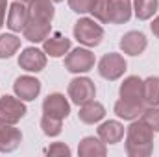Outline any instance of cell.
Segmentation results:
<instances>
[{"label":"cell","mask_w":159,"mask_h":157,"mask_svg":"<svg viewBox=\"0 0 159 157\" xmlns=\"http://www.w3.org/2000/svg\"><path fill=\"white\" fill-rule=\"evenodd\" d=\"M154 150V129L141 118L131 120L126 129V154L129 157H148Z\"/></svg>","instance_id":"cell-1"},{"label":"cell","mask_w":159,"mask_h":157,"mask_svg":"<svg viewBox=\"0 0 159 157\" xmlns=\"http://www.w3.org/2000/svg\"><path fill=\"white\" fill-rule=\"evenodd\" d=\"M72 34H74V39L78 41L80 44L87 46V48L98 46L102 43V39H104V28L94 19H87V17L78 19L74 22Z\"/></svg>","instance_id":"cell-2"},{"label":"cell","mask_w":159,"mask_h":157,"mask_svg":"<svg viewBox=\"0 0 159 157\" xmlns=\"http://www.w3.org/2000/svg\"><path fill=\"white\" fill-rule=\"evenodd\" d=\"M28 109L24 105V102L17 96H9L4 94L0 98V126H15L19 120L26 117Z\"/></svg>","instance_id":"cell-3"},{"label":"cell","mask_w":159,"mask_h":157,"mask_svg":"<svg viewBox=\"0 0 159 157\" xmlns=\"http://www.w3.org/2000/svg\"><path fill=\"white\" fill-rule=\"evenodd\" d=\"M94 54L89 48H74L65 56V69L72 74H85L94 69Z\"/></svg>","instance_id":"cell-4"},{"label":"cell","mask_w":159,"mask_h":157,"mask_svg":"<svg viewBox=\"0 0 159 157\" xmlns=\"http://www.w3.org/2000/svg\"><path fill=\"white\" fill-rule=\"evenodd\" d=\"M126 69H128L126 59L117 52L104 54L100 57V61H98V74L104 79H107V81H115V79L122 78Z\"/></svg>","instance_id":"cell-5"},{"label":"cell","mask_w":159,"mask_h":157,"mask_svg":"<svg viewBox=\"0 0 159 157\" xmlns=\"http://www.w3.org/2000/svg\"><path fill=\"white\" fill-rule=\"evenodd\" d=\"M67 92H69V98L72 100V104L83 105V104L94 100V96H96V87H94V81L91 78L78 76V78H74V79L69 81Z\"/></svg>","instance_id":"cell-6"},{"label":"cell","mask_w":159,"mask_h":157,"mask_svg":"<svg viewBox=\"0 0 159 157\" xmlns=\"http://www.w3.org/2000/svg\"><path fill=\"white\" fill-rule=\"evenodd\" d=\"M43 113L48 115V117L65 120V118L70 115V104H69V100L65 98V94H61V92H52V94H48V96L43 100Z\"/></svg>","instance_id":"cell-7"},{"label":"cell","mask_w":159,"mask_h":157,"mask_svg":"<svg viewBox=\"0 0 159 157\" xmlns=\"http://www.w3.org/2000/svg\"><path fill=\"white\" fill-rule=\"evenodd\" d=\"M19 67L26 72H41L46 67V54L35 46H28L19 56Z\"/></svg>","instance_id":"cell-8"},{"label":"cell","mask_w":159,"mask_h":157,"mask_svg":"<svg viewBox=\"0 0 159 157\" xmlns=\"http://www.w3.org/2000/svg\"><path fill=\"white\" fill-rule=\"evenodd\" d=\"M50 32H52V22L50 20H44V19H39V17H30L24 30H22V35L30 43H43L50 35Z\"/></svg>","instance_id":"cell-9"},{"label":"cell","mask_w":159,"mask_h":157,"mask_svg":"<svg viewBox=\"0 0 159 157\" xmlns=\"http://www.w3.org/2000/svg\"><path fill=\"white\" fill-rule=\"evenodd\" d=\"M13 91L15 94L22 100V102H32L39 96L41 92V81L34 76H19L13 83Z\"/></svg>","instance_id":"cell-10"},{"label":"cell","mask_w":159,"mask_h":157,"mask_svg":"<svg viewBox=\"0 0 159 157\" xmlns=\"http://www.w3.org/2000/svg\"><path fill=\"white\" fill-rule=\"evenodd\" d=\"M70 46H72V41L67 35L59 34V32L50 34L46 39L43 41V50L50 57H63L65 54L70 52Z\"/></svg>","instance_id":"cell-11"},{"label":"cell","mask_w":159,"mask_h":157,"mask_svg":"<svg viewBox=\"0 0 159 157\" xmlns=\"http://www.w3.org/2000/svg\"><path fill=\"white\" fill-rule=\"evenodd\" d=\"M120 50L128 56H141L146 46H148V39L143 32H137V30H131V32H126L122 37H120Z\"/></svg>","instance_id":"cell-12"},{"label":"cell","mask_w":159,"mask_h":157,"mask_svg":"<svg viewBox=\"0 0 159 157\" xmlns=\"http://www.w3.org/2000/svg\"><path fill=\"white\" fill-rule=\"evenodd\" d=\"M119 96L122 100L128 102H137V104H144V91H143V79L139 76H128L120 83L119 87ZM146 105V104H144Z\"/></svg>","instance_id":"cell-13"},{"label":"cell","mask_w":159,"mask_h":157,"mask_svg":"<svg viewBox=\"0 0 159 157\" xmlns=\"http://www.w3.org/2000/svg\"><path fill=\"white\" fill-rule=\"evenodd\" d=\"M30 19V9L24 6V2H19L15 0L9 9H7V19H6V26L11 30V32H22L26 22Z\"/></svg>","instance_id":"cell-14"},{"label":"cell","mask_w":159,"mask_h":157,"mask_svg":"<svg viewBox=\"0 0 159 157\" xmlns=\"http://www.w3.org/2000/svg\"><path fill=\"white\" fill-rule=\"evenodd\" d=\"M22 142V133L15 126H0V152H15Z\"/></svg>","instance_id":"cell-15"},{"label":"cell","mask_w":159,"mask_h":157,"mask_svg":"<svg viewBox=\"0 0 159 157\" xmlns=\"http://www.w3.org/2000/svg\"><path fill=\"white\" fill-rule=\"evenodd\" d=\"M96 133L106 144H117L124 137V126L119 120H106V122H102L98 126Z\"/></svg>","instance_id":"cell-16"},{"label":"cell","mask_w":159,"mask_h":157,"mask_svg":"<svg viewBox=\"0 0 159 157\" xmlns=\"http://www.w3.org/2000/svg\"><path fill=\"white\" fill-rule=\"evenodd\" d=\"M131 0H109V24H124L131 19Z\"/></svg>","instance_id":"cell-17"},{"label":"cell","mask_w":159,"mask_h":157,"mask_svg":"<svg viewBox=\"0 0 159 157\" xmlns=\"http://www.w3.org/2000/svg\"><path fill=\"white\" fill-rule=\"evenodd\" d=\"M78 154L81 157H104L107 154V144L100 137H83L78 144Z\"/></svg>","instance_id":"cell-18"},{"label":"cell","mask_w":159,"mask_h":157,"mask_svg":"<svg viewBox=\"0 0 159 157\" xmlns=\"http://www.w3.org/2000/svg\"><path fill=\"white\" fill-rule=\"evenodd\" d=\"M104 117H106V107L100 102H96V100H91V102L80 105L78 118L83 124H96Z\"/></svg>","instance_id":"cell-19"},{"label":"cell","mask_w":159,"mask_h":157,"mask_svg":"<svg viewBox=\"0 0 159 157\" xmlns=\"http://www.w3.org/2000/svg\"><path fill=\"white\" fill-rule=\"evenodd\" d=\"M144 104H137V102H128V100H122L120 98L119 102L115 104V115L122 120H137V118L143 115V111H144Z\"/></svg>","instance_id":"cell-20"},{"label":"cell","mask_w":159,"mask_h":157,"mask_svg":"<svg viewBox=\"0 0 159 157\" xmlns=\"http://www.w3.org/2000/svg\"><path fill=\"white\" fill-rule=\"evenodd\" d=\"M28 9H30V17H39L44 20H54L56 9H54V2L52 0H30L28 2Z\"/></svg>","instance_id":"cell-21"},{"label":"cell","mask_w":159,"mask_h":157,"mask_svg":"<svg viewBox=\"0 0 159 157\" xmlns=\"http://www.w3.org/2000/svg\"><path fill=\"white\" fill-rule=\"evenodd\" d=\"M131 6L139 20H148L159 9V0H131Z\"/></svg>","instance_id":"cell-22"},{"label":"cell","mask_w":159,"mask_h":157,"mask_svg":"<svg viewBox=\"0 0 159 157\" xmlns=\"http://www.w3.org/2000/svg\"><path fill=\"white\" fill-rule=\"evenodd\" d=\"M143 91L146 105H159V76H148L143 79Z\"/></svg>","instance_id":"cell-23"},{"label":"cell","mask_w":159,"mask_h":157,"mask_svg":"<svg viewBox=\"0 0 159 157\" xmlns=\"http://www.w3.org/2000/svg\"><path fill=\"white\" fill-rule=\"evenodd\" d=\"M20 48V39L13 34H2L0 35V59H9L17 50Z\"/></svg>","instance_id":"cell-24"},{"label":"cell","mask_w":159,"mask_h":157,"mask_svg":"<svg viewBox=\"0 0 159 157\" xmlns=\"http://www.w3.org/2000/svg\"><path fill=\"white\" fill-rule=\"evenodd\" d=\"M41 129H43V133L46 137H57L63 131V120L43 115V118H41Z\"/></svg>","instance_id":"cell-25"},{"label":"cell","mask_w":159,"mask_h":157,"mask_svg":"<svg viewBox=\"0 0 159 157\" xmlns=\"http://www.w3.org/2000/svg\"><path fill=\"white\" fill-rule=\"evenodd\" d=\"M139 118L150 129H154V133H159V105H146Z\"/></svg>","instance_id":"cell-26"},{"label":"cell","mask_w":159,"mask_h":157,"mask_svg":"<svg viewBox=\"0 0 159 157\" xmlns=\"http://www.w3.org/2000/svg\"><path fill=\"white\" fill-rule=\"evenodd\" d=\"M91 15L94 17V20L109 24V0H96V4L91 9Z\"/></svg>","instance_id":"cell-27"},{"label":"cell","mask_w":159,"mask_h":157,"mask_svg":"<svg viewBox=\"0 0 159 157\" xmlns=\"http://www.w3.org/2000/svg\"><path fill=\"white\" fill-rule=\"evenodd\" d=\"M96 4V0H69V7L78 13V15H83V13H91L93 6Z\"/></svg>","instance_id":"cell-28"},{"label":"cell","mask_w":159,"mask_h":157,"mask_svg":"<svg viewBox=\"0 0 159 157\" xmlns=\"http://www.w3.org/2000/svg\"><path fill=\"white\" fill-rule=\"evenodd\" d=\"M48 155H70V148L65 144V142H54L48 150H46Z\"/></svg>","instance_id":"cell-29"},{"label":"cell","mask_w":159,"mask_h":157,"mask_svg":"<svg viewBox=\"0 0 159 157\" xmlns=\"http://www.w3.org/2000/svg\"><path fill=\"white\" fill-rule=\"evenodd\" d=\"M6 9H7V0H0V28L6 24Z\"/></svg>","instance_id":"cell-30"},{"label":"cell","mask_w":159,"mask_h":157,"mask_svg":"<svg viewBox=\"0 0 159 157\" xmlns=\"http://www.w3.org/2000/svg\"><path fill=\"white\" fill-rule=\"evenodd\" d=\"M150 30H152V34H154V35L159 39V15L154 19V20H152V24H150Z\"/></svg>","instance_id":"cell-31"},{"label":"cell","mask_w":159,"mask_h":157,"mask_svg":"<svg viewBox=\"0 0 159 157\" xmlns=\"http://www.w3.org/2000/svg\"><path fill=\"white\" fill-rule=\"evenodd\" d=\"M19 2H30V0H19Z\"/></svg>","instance_id":"cell-32"},{"label":"cell","mask_w":159,"mask_h":157,"mask_svg":"<svg viewBox=\"0 0 159 157\" xmlns=\"http://www.w3.org/2000/svg\"><path fill=\"white\" fill-rule=\"evenodd\" d=\"M52 2H63V0H52Z\"/></svg>","instance_id":"cell-33"}]
</instances>
